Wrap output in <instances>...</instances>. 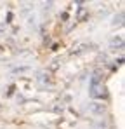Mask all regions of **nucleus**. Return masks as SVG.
Segmentation results:
<instances>
[{"label":"nucleus","instance_id":"1","mask_svg":"<svg viewBox=\"0 0 125 129\" xmlns=\"http://www.w3.org/2000/svg\"><path fill=\"white\" fill-rule=\"evenodd\" d=\"M87 14H89V12H87L85 9H83V11H80V14H78V21H82V19L85 18V16H87Z\"/></svg>","mask_w":125,"mask_h":129}]
</instances>
